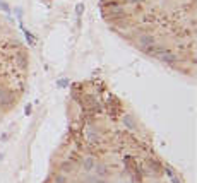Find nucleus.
<instances>
[{"label": "nucleus", "instance_id": "7ed1b4c3", "mask_svg": "<svg viewBox=\"0 0 197 183\" xmlns=\"http://www.w3.org/2000/svg\"><path fill=\"white\" fill-rule=\"evenodd\" d=\"M93 170H96V175H100V176H106V175H108V170H106V166H105V164L94 166Z\"/></svg>", "mask_w": 197, "mask_h": 183}, {"label": "nucleus", "instance_id": "20e7f679", "mask_svg": "<svg viewBox=\"0 0 197 183\" xmlns=\"http://www.w3.org/2000/svg\"><path fill=\"white\" fill-rule=\"evenodd\" d=\"M123 123H125L129 129H134V127H136V122H134L132 115H123Z\"/></svg>", "mask_w": 197, "mask_h": 183}, {"label": "nucleus", "instance_id": "39448f33", "mask_svg": "<svg viewBox=\"0 0 197 183\" xmlns=\"http://www.w3.org/2000/svg\"><path fill=\"white\" fill-rule=\"evenodd\" d=\"M100 140V135H98V132H94V130H89V134H88V142L91 144H94Z\"/></svg>", "mask_w": 197, "mask_h": 183}, {"label": "nucleus", "instance_id": "f03ea898", "mask_svg": "<svg viewBox=\"0 0 197 183\" xmlns=\"http://www.w3.org/2000/svg\"><path fill=\"white\" fill-rule=\"evenodd\" d=\"M82 166H84V170L86 171H91L93 168L96 166V161H94V157H84V161H82Z\"/></svg>", "mask_w": 197, "mask_h": 183}, {"label": "nucleus", "instance_id": "0eeeda50", "mask_svg": "<svg viewBox=\"0 0 197 183\" xmlns=\"http://www.w3.org/2000/svg\"><path fill=\"white\" fill-rule=\"evenodd\" d=\"M72 166H74V164H72V161H69V163H63V164H62V170L70 173V171H72Z\"/></svg>", "mask_w": 197, "mask_h": 183}, {"label": "nucleus", "instance_id": "f257e3e1", "mask_svg": "<svg viewBox=\"0 0 197 183\" xmlns=\"http://www.w3.org/2000/svg\"><path fill=\"white\" fill-rule=\"evenodd\" d=\"M115 31L156 60L196 63V0H101Z\"/></svg>", "mask_w": 197, "mask_h": 183}, {"label": "nucleus", "instance_id": "423d86ee", "mask_svg": "<svg viewBox=\"0 0 197 183\" xmlns=\"http://www.w3.org/2000/svg\"><path fill=\"white\" fill-rule=\"evenodd\" d=\"M55 183H69V180L63 176V175H57V176H55Z\"/></svg>", "mask_w": 197, "mask_h": 183}]
</instances>
